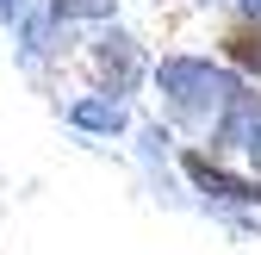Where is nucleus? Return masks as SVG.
<instances>
[{
    "label": "nucleus",
    "mask_w": 261,
    "mask_h": 255,
    "mask_svg": "<svg viewBox=\"0 0 261 255\" xmlns=\"http://www.w3.org/2000/svg\"><path fill=\"white\" fill-rule=\"evenodd\" d=\"M149 81H155V100H162V112H168V124L199 131V137H212V124L224 118V106H230L237 87H243V75L224 56L212 62V56H187V50L162 56L149 69Z\"/></svg>",
    "instance_id": "f257e3e1"
},
{
    "label": "nucleus",
    "mask_w": 261,
    "mask_h": 255,
    "mask_svg": "<svg viewBox=\"0 0 261 255\" xmlns=\"http://www.w3.org/2000/svg\"><path fill=\"white\" fill-rule=\"evenodd\" d=\"M87 69H93V81H100L106 93H137L149 81V56H143V44L130 38V31H118L106 19V31L87 44Z\"/></svg>",
    "instance_id": "f03ea898"
},
{
    "label": "nucleus",
    "mask_w": 261,
    "mask_h": 255,
    "mask_svg": "<svg viewBox=\"0 0 261 255\" xmlns=\"http://www.w3.org/2000/svg\"><path fill=\"white\" fill-rule=\"evenodd\" d=\"M180 168L218 206H261V174H230V168L218 162V149H180Z\"/></svg>",
    "instance_id": "7ed1b4c3"
},
{
    "label": "nucleus",
    "mask_w": 261,
    "mask_h": 255,
    "mask_svg": "<svg viewBox=\"0 0 261 255\" xmlns=\"http://www.w3.org/2000/svg\"><path fill=\"white\" fill-rule=\"evenodd\" d=\"M62 118L75 124V131H87V137H118L124 124H130V112H124V93H87V100H69L62 106Z\"/></svg>",
    "instance_id": "20e7f679"
},
{
    "label": "nucleus",
    "mask_w": 261,
    "mask_h": 255,
    "mask_svg": "<svg viewBox=\"0 0 261 255\" xmlns=\"http://www.w3.org/2000/svg\"><path fill=\"white\" fill-rule=\"evenodd\" d=\"M218 56L230 62L237 75L255 81V75H261V13H237L230 25H224V31H218Z\"/></svg>",
    "instance_id": "39448f33"
},
{
    "label": "nucleus",
    "mask_w": 261,
    "mask_h": 255,
    "mask_svg": "<svg viewBox=\"0 0 261 255\" xmlns=\"http://www.w3.org/2000/svg\"><path fill=\"white\" fill-rule=\"evenodd\" d=\"M44 7L62 25H106V19H118V0H44Z\"/></svg>",
    "instance_id": "423d86ee"
},
{
    "label": "nucleus",
    "mask_w": 261,
    "mask_h": 255,
    "mask_svg": "<svg viewBox=\"0 0 261 255\" xmlns=\"http://www.w3.org/2000/svg\"><path fill=\"white\" fill-rule=\"evenodd\" d=\"M243 156H249V168L261 174V118H255V131H249V143H243Z\"/></svg>",
    "instance_id": "0eeeda50"
},
{
    "label": "nucleus",
    "mask_w": 261,
    "mask_h": 255,
    "mask_svg": "<svg viewBox=\"0 0 261 255\" xmlns=\"http://www.w3.org/2000/svg\"><path fill=\"white\" fill-rule=\"evenodd\" d=\"M31 7V0H0V19H7V25H19V13Z\"/></svg>",
    "instance_id": "6e6552de"
},
{
    "label": "nucleus",
    "mask_w": 261,
    "mask_h": 255,
    "mask_svg": "<svg viewBox=\"0 0 261 255\" xmlns=\"http://www.w3.org/2000/svg\"><path fill=\"white\" fill-rule=\"evenodd\" d=\"M230 7H237V13H261V0H230Z\"/></svg>",
    "instance_id": "1a4fd4ad"
},
{
    "label": "nucleus",
    "mask_w": 261,
    "mask_h": 255,
    "mask_svg": "<svg viewBox=\"0 0 261 255\" xmlns=\"http://www.w3.org/2000/svg\"><path fill=\"white\" fill-rule=\"evenodd\" d=\"M193 7H212V0H193Z\"/></svg>",
    "instance_id": "9d476101"
},
{
    "label": "nucleus",
    "mask_w": 261,
    "mask_h": 255,
    "mask_svg": "<svg viewBox=\"0 0 261 255\" xmlns=\"http://www.w3.org/2000/svg\"><path fill=\"white\" fill-rule=\"evenodd\" d=\"M155 7H162V0H155Z\"/></svg>",
    "instance_id": "9b49d317"
}]
</instances>
